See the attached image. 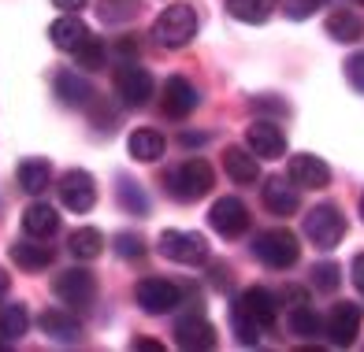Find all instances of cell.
<instances>
[{
	"label": "cell",
	"instance_id": "6da1fadb",
	"mask_svg": "<svg viewBox=\"0 0 364 352\" xmlns=\"http://www.w3.org/2000/svg\"><path fill=\"white\" fill-rule=\"evenodd\" d=\"M164 186H168V193H171L175 200L190 204V200H201V197H208V193H212V186H216V175H212L208 160L190 156L186 163H178L175 171H168Z\"/></svg>",
	"mask_w": 364,
	"mask_h": 352
},
{
	"label": "cell",
	"instance_id": "7a4b0ae2",
	"mask_svg": "<svg viewBox=\"0 0 364 352\" xmlns=\"http://www.w3.org/2000/svg\"><path fill=\"white\" fill-rule=\"evenodd\" d=\"M197 38V11L190 4H171L156 15L153 41L164 48H186Z\"/></svg>",
	"mask_w": 364,
	"mask_h": 352
},
{
	"label": "cell",
	"instance_id": "3957f363",
	"mask_svg": "<svg viewBox=\"0 0 364 352\" xmlns=\"http://www.w3.org/2000/svg\"><path fill=\"white\" fill-rule=\"evenodd\" d=\"M253 253L272 271H290L297 263V256H301V245H297V238L287 226H272V230H264L253 238Z\"/></svg>",
	"mask_w": 364,
	"mask_h": 352
},
{
	"label": "cell",
	"instance_id": "277c9868",
	"mask_svg": "<svg viewBox=\"0 0 364 352\" xmlns=\"http://www.w3.org/2000/svg\"><path fill=\"white\" fill-rule=\"evenodd\" d=\"M156 248L175 263H205L208 253H212L208 238L205 233H193V230H164Z\"/></svg>",
	"mask_w": 364,
	"mask_h": 352
},
{
	"label": "cell",
	"instance_id": "5b68a950",
	"mask_svg": "<svg viewBox=\"0 0 364 352\" xmlns=\"http://www.w3.org/2000/svg\"><path fill=\"white\" fill-rule=\"evenodd\" d=\"M305 238L316 248H335L346 238V219L335 204H320L305 215Z\"/></svg>",
	"mask_w": 364,
	"mask_h": 352
},
{
	"label": "cell",
	"instance_id": "8992f818",
	"mask_svg": "<svg viewBox=\"0 0 364 352\" xmlns=\"http://www.w3.org/2000/svg\"><path fill=\"white\" fill-rule=\"evenodd\" d=\"M115 93L123 97L127 108H145L149 97H153V75L138 67L134 60H123L115 67Z\"/></svg>",
	"mask_w": 364,
	"mask_h": 352
},
{
	"label": "cell",
	"instance_id": "52a82bcc",
	"mask_svg": "<svg viewBox=\"0 0 364 352\" xmlns=\"http://www.w3.org/2000/svg\"><path fill=\"white\" fill-rule=\"evenodd\" d=\"M53 293L71 308H90L93 297H97V278H93V271H86V267H68V271L56 275Z\"/></svg>",
	"mask_w": 364,
	"mask_h": 352
},
{
	"label": "cell",
	"instance_id": "ba28073f",
	"mask_svg": "<svg viewBox=\"0 0 364 352\" xmlns=\"http://www.w3.org/2000/svg\"><path fill=\"white\" fill-rule=\"evenodd\" d=\"M134 297H138V304H141L145 315H168V312H175L182 304V290L175 286V282H168V278H141Z\"/></svg>",
	"mask_w": 364,
	"mask_h": 352
},
{
	"label": "cell",
	"instance_id": "9c48e42d",
	"mask_svg": "<svg viewBox=\"0 0 364 352\" xmlns=\"http://www.w3.org/2000/svg\"><path fill=\"white\" fill-rule=\"evenodd\" d=\"M60 200H63V208L82 215V211H90L97 204V182L90 171H82V167H75V171H63L60 178Z\"/></svg>",
	"mask_w": 364,
	"mask_h": 352
},
{
	"label": "cell",
	"instance_id": "30bf717a",
	"mask_svg": "<svg viewBox=\"0 0 364 352\" xmlns=\"http://www.w3.org/2000/svg\"><path fill=\"white\" fill-rule=\"evenodd\" d=\"M208 223H212V230L216 233H223V238H242L245 230H250V208L242 204L238 197H220L216 204H212V211H208Z\"/></svg>",
	"mask_w": 364,
	"mask_h": 352
},
{
	"label": "cell",
	"instance_id": "8fae6325",
	"mask_svg": "<svg viewBox=\"0 0 364 352\" xmlns=\"http://www.w3.org/2000/svg\"><path fill=\"white\" fill-rule=\"evenodd\" d=\"M360 323H364V312H360V304H350V300H342V304L331 308L327 323H323V334L331 338V345L350 348V345L357 341V334H360Z\"/></svg>",
	"mask_w": 364,
	"mask_h": 352
},
{
	"label": "cell",
	"instance_id": "7c38bea8",
	"mask_svg": "<svg viewBox=\"0 0 364 352\" xmlns=\"http://www.w3.org/2000/svg\"><path fill=\"white\" fill-rule=\"evenodd\" d=\"M287 178L297 189H327L331 186V167L312 153H297L287 163Z\"/></svg>",
	"mask_w": 364,
	"mask_h": 352
},
{
	"label": "cell",
	"instance_id": "4fadbf2b",
	"mask_svg": "<svg viewBox=\"0 0 364 352\" xmlns=\"http://www.w3.org/2000/svg\"><path fill=\"white\" fill-rule=\"evenodd\" d=\"M245 145H250L260 160H279L287 153V133L272 119H253L250 130H245Z\"/></svg>",
	"mask_w": 364,
	"mask_h": 352
},
{
	"label": "cell",
	"instance_id": "5bb4252c",
	"mask_svg": "<svg viewBox=\"0 0 364 352\" xmlns=\"http://www.w3.org/2000/svg\"><path fill=\"white\" fill-rule=\"evenodd\" d=\"M171 334H175V345L178 348H193V352L216 348V326H212L205 315H182Z\"/></svg>",
	"mask_w": 364,
	"mask_h": 352
},
{
	"label": "cell",
	"instance_id": "9a60e30c",
	"mask_svg": "<svg viewBox=\"0 0 364 352\" xmlns=\"http://www.w3.org/2000/svg\"><path fill=\"white\" fill-rule=\"evenodd\" d=\"M164 115L175 123H182L186 115H193L197 108V89H193V82H186L182 75H171L168 82H164Z\"/></svg>",
	"mask_w": 364,
	"mask_h": 352
},
{
	"label": "cell",
	"instance_id": "2e32d148",
	"mask_svg": "<svg viewBox=\"0 0 364 352\" xmlns=\"http://www.w3.org/2000/svg\"><path fill=\"white\" fill-rule=\"evenodd\" d=\"M238 304L253 315L260 330H272V326L279 323V297H275L272 290L253 286V290H245V293L238 297Z\"/></svg>",
	"mask_w": 364,
	"mask_h": 352
},
{
	"label": "cell",
	"instance_id": "e0dca14e",
	"mask_svg": "<svg viewBox=\"0 0 364 352\" xmlns=\"http://www.w3.org/2000/svg\"><path fill=\"white\" fill-rule=\"evenodd\" d=\"M223 171L230 175V182H238V186H253V182L260 178L257 153L253 148H242V145H230L223 153Z\"/></svg>",
	"mask_w": 364,
	"mask_h": 352
},
{
	"label": "cell",
	"instance_id": "ac0fdd59",
	"mask_svg": "<svg viewBox=\"0 0 364 352\" xmlns=\"http://www.w3.org/2000/svg\"><path fill=\"white\" fill-rule=\"evenodd\" d=\"M48 38H53V45L60 53H75V48L90 38V26L78 19V11H63L60 19L48 26Z\"/></svg>",
	"mask_w": 364,
	"mask_h": 352
},
{
	"label": "cell",
	"instance_id": "d6986e66",
	"mask_svg": "<svg viewBox=\"0 0 364 352\" xmlns=\"http://www.w3.org/2000/svg\"><path fill=\"white\" fill-rule=\"evenodd\" d=\"M56 230H60V215H56L53 204H45V200H34V204H26V211H23V233H26V238H41V241H48Z\"/></svg>",
	"mask_w": 364,
	"mask_h": 352
},
{
	"label": "cell",
	"instance_id": "ffe728a7",
	"mask_svg": "<svg viewBox=\"0 0 364 352\" xmlns=\"http://www.w3.org/2000/svg\"><path fill=\"white\" fill-rule=\"evenodd\" d=\"M53 89L60 97V104H68V108H90V100H93V86L75 71H60L53 78Z\"/></svg>",
	"mask_w": 364,
	"mask_h": 352
},
{
	"label": "cell",
	"instance_id": "44dd1931",
	"mask_svg": "<svg viewBox=\"0 0 364 352\" xmlns=\"http://www.w3.org/2000/svg\"><path fill=\"white\" fill-rule=\"evenodd\" d=\"M41 330L48 334L53 341H60V345H75L78 338H82V323L75 319L71 312H63V308H48V312H41Z\"/></svg>",
	"mask_w": 364,
	"mask_h": 352
},
{
	"label": "cell",
	"instance_id": "7402d4cb",
	"mask_svg": "<svg viewBox=\"0 0 364 352\" xmlns=\"http://www.w3.org/2000/svg\"><path fill=\"white\" fill-rule=\"evenodd\" d=\"M264 208H268L272 215H283V219H287V215H294L297 208H301V197H297V186H294V182L287 178H272L268 182V186H264Z\"/></svg>",
	"mask_w": 364,
	"mask_h": 352
},
{
	"label": "cell",
	"instance_id": "603a6c76",
	"mask_svg": "<svg viewBox=\"0 0 364 352\" xmlns=\"http://www.w3.org/2000/svg\"><path fill=\"white\" fill-rule=\"evenodd\" d=\"M164 148H168V141H164V133L153 130V126H145V130H134L127 138V153L134 156L138 163H156L164 156Z\"/></svg>",
	"mask_w": 364,
	"mask_h": 352
},
{
	"label": "cell",
	"instance_id": "cb8c5ba5",
	"mask_svg": "<svg viewBox=\"0 0 364 352\" xmlns=\"http://www.w3.org/2000/svg\"><path fill=\"white\" fill-rule=\"evenodd\" d=\"M287 326H290L294 338H301V341H312V338H320V334H323V319L316 315V308H312L309 300L287 308Z\"/></svg>",
	"mask_w": 364,
	"mask_h": 352
},
{
	"label": "cell",
	"instance_id": "d4e9b609",
	"mask_svg": "<svg viewBox=\"0 0 364 352\" xmlns=\"http://www.w3.org/2000/svg\"><path fill=\"white\" fill-rule=\"evenodd\" d=\"M11 260H15V267H23V271H45V267L53 263V248H48L41 238L15 241L11 245Z\"/></svg>",
	"mask_w": 364,
	"mask_h": 352
},
{
	"label": "cell",
	"instance_id": "484cf974",
	"mask_svg": "<svg viewBox=\"0 0 364 352\" xmlns=\"http://www.w3.org/2000/svg\"><path fill=\"white\" fill-rule=\"evenodd\" d=\"M227 8H230V15H235L238 23L260 26V23H268L272 15H275L279 0H227Z\"/></svg>",
	"mask_w": 364,
	"mask_h": 352
},
{
	"label": "cell",
	"instance_id": "4316f807",
	"mask_svg": "<svg viewBox=\"0 0 364 352\" xmlns=\"http://www.w3.org/2000/svg\"><path fill=\"white\" fill-rule=\"evenodd\" d=\"M327 33L335 41H346V45H353V41H360L364 38V19L357 11H350V8H342V11H335L327 19Z\"/></svg>",
	"mask_w": 364,
	"mask_h": 352
},
{
	"label": "cell",
	"instance_id": "83f0119b",
	"mask_svg": "<svg viewBox=\"0 0 364 352\" xmlns=\"http://www.w3.org/2000/svg\"><path fill=\"white\" fill-rule=\"evenodd\" d=\"M48 182H53V167H48V160H23L19 163V186L30 197H41L48 189Z\"/></svg>",
	"mask_w": 364,
	"mask_h": 352
},
{
	"label": "cell",
	"instance_id": "f1b7e54d",
	"mask_svg": "<svg viewBox=\"0 0 364 352\" xmlns=\"http://www.w3.org/2000/svg\"><path fill=\"white\" fill-rule=\"evenodd\" d=\"M68 248H71L75 260H97V256L105 253V233L93 230V226H78V230L71 233Z\"/></svg>",
	"mask_w": 364,
	"mask_h": 352
},
{
	"label": "cell",
	"instance_id": "f546056e",
	"mask_svg": "<svg viewBox=\"0 0 364 352\" xmlns=\"http://www.w3.org/2000/svg\"><path fill=\"white\" fill-rule=\"evenodd\" d=\"M30 326V312L23 304H4L0 308V338L4 341H19Z\"/></svg>",
	"mask_w": 364,
	"mask_h": 352
},
{
	"label": "cell",
	"instance_id": "4dcf8cb0",
	"mask_svg": "<svg viewBox=\"0 0 364 352\" xmlns=\"http://www.w3.org/2000/svg\"><path fill=\"white\" fill-rule=\"evenodd\" d=\"M71 56H75V63H78V67H86V71H101L105 60H108V48H105V41H101V38H93V33H90V38L82 41Z\"/></svg>",
	"mask_w": 364,
	"mask_h": 352
},
{
	"label": "cell",
	"instance_id": "1f68e13d",
	"mask_svg": "<svg viewBox=\"0 0 364 352\" xmlns=\"http://www.w3.org/2000/svg\"><path fill=\"white\" fill-rule=\"evenodd\" d=\"M97 15H101V23H108V26H123L138 15V0H101Z\"/></svg>",
	"mask_w": 364,
	"mask_h": 352
},
{
	"label": "cell",
	"instance_id": "d6a6232c",
	"mask_svg": "<svg viewBox=\"0 0 364 352\" xmlns=\"http://www.w3.org/2000/svg\"><path fill=\"white\" fill-rule=\"evenodd\" d=\"M115 197H119L123 211H130V215H145V211H149V197L141 193L138 182H130V178H119V186H115Z\"/></svg>",
	"mask_w": 364,
	"mask_h": 352
},
{
	"label": "cell",
	"instance_id": "836d02e7",
	"mask_svg": "<svg viewBox=\"0 0 364 352\" xmlns=\"http://www.w3.org/2000/svg\"><path fill=\"white\" fill-rule=\"evenodd\" d=\"M230 326H235V334H238V341H242V345H257L260 326H257L253 315L238 304V300H235V308H230Z\"/></svg>",
	"mask_w": 364,
	"mask_h": 352
},
{
	"label": "cell",
	"instance_id": "e575fe53",
	"mask_svg": "<svg viewBox=\"0 0 364 352\" xmlns=\"http://www.w3.org/2000/svg\"><path fill=\"white\" fill-rule=\"evenodd\" d=\"M338 282H342V267H335V263H316L312 267V286H316L320 293H335Z\"/></svg>",
	"mask_w": 364,
	"mask_h": 352
},
{
	"label": "cell",
	"instance_id": "d590c367",
	"mask_svg": "<svg viewBox=\"0 0 364 352\" xmlns=\"http://www.w3.org/2000/svg\"><path fill=\"white\" fill-rule=\"evenodd\" d=\"M115 253L123 260H138V256H145V241L138 233H119V238H115Z\"/></svg>",
	"mask_w": 364,
	"mask_h": 352
},
{
	"label": "cell",
	"instance_id": "8d00e7d4",
	"mask_svg": "<svg viewBox=\"0 0 364 352\" xmlns=\"http://www.w3.org/2000/svg\"><path fill=\"white\" fill-rule=\"evenodd\" d=\"M346 78H350V86L357 93H364V53H353L346 60Z\"/></svg>",
	"mask_w": 364,
	"mask_h": 352
},
{
	"label": "cell",
	"instance_id": "74e56055",
	"mask_svg": "<svg viewBox=\"0 0 364 352\" xmlns=\"http://www.w3.org/2000/svg\"><path fill=\"white\" fill-rule=\"evenodd\" d=\"M320 4H323V0H283V8H287L290 19H309Z\"/></svg>",
	"mask_w": 364,
	"mask_h": 352
},
{
	"label": "cell",
	"instance_id": "f35d334b",
	"mask_svg": "<svg viewBox=\"0 0 364 352\" xmlns=\"http://www.w3.org/2000/svg\"><path fill=\"white\" fill-rule=\"evenodd\" d=\"M350 275H353V286H357V290H360V297H364V253H360V256H353Z\"/></svg>",
	"mask_w": 364,
	"mask_h": 352
},
{
	"label": "cell",
	"instance_id": "ab89813d",
	"mask_svg": "<svg viewBox=\"0 0 364 352\" xmlns=\"http://www.w3.org/2000/svg\"><path fill=\"white\" fill-rule=\"evenodd\" d=\"M212 282H216L220 290H227V286H230V267L216 263V267H212Z\"/></svg>",
	"mask_w": 364,
	"mask_h": 352
},
{
	"label": "cell",
	"instance_id": "60d3db41",
	"mask_svg": "<svg viewBox=\"0 0 364 352\" xmlns=\"http://www.w3.org/2000/svg\"><path fill=\"white\" fill-rule=\"evenodd\" d=\"M53 4H56L60 11H78L82 4H86V0H53Z\"/></svg>",
	"mask_w": 364,
	"mask_h": 352
},
{
	"label": "cell",
	"instance_id": "b9f144b4",
	"mask_svg": "<svg viewBox=\"0 0 364 352\" xmlns=\"http://www.w3.org/2000/svg\"><path fill=\"white\" fill-rule=\"evenodd\" d=\"M8 290H11V275L4 271V267H0V300L8 297Z\"/></svg>",
	"mask_w": 364,
	"mask_h": 352
},
{
	"label": "cell",
	"instance_id": "7bdbcfd3",
	"mask_svg": "<svg viewBox=\"0 0 364 352\" xmlns=\"http://www.w3.org/2000/svg\"><path fill=\"white\" fill-rule=\"evenodd\" d=\"M134 348H145V352H160V345H156V341H145V338H138V341H134Z\"/></svg>",
	"mask_w": 364,
	"mask_h": 352
},
{
	"label": "cell",
	"instance_id": "ee69618b",
	"mask_svg": "<svg viewBox=\"0 0 364 352\" xmlns=\"http://www.w3.org/2000/svg\"><path fill=\"white\" fill-rule=\"evenodd\" d=\"M360 219H364V193H360Z\"/></svg>",
	"mask_w": 364,
	"mask_h": 352
}]
</instances>
